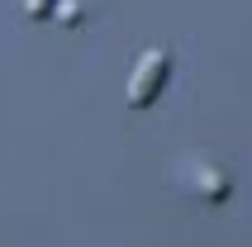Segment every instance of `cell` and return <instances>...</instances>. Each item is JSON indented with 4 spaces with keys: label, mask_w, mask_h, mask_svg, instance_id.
I'll use <instances>...</instances> for the list:
<instances>
[{
    "label": "cell",
    "mask_w": 252,
    "mask_h": 247,
    "mask_svg": "<svg viewBox=\"0 0 252 247\" xmlns=\"http://www.w3.org/2000/svg\"><path fill=\"white\" fill-rule=\"evenodd\" d=\"M53 14H57V19H62V24H67V29H71V24H81V10H76L71 0H62V5H57Z\"/></svg>",
    "instance_id": "obj_4"
},
{
    "label": "cell",
    "mask_w": 252,
    "mask_h": 247,
    "mask_svg": "<svg viewBox=\"0 0 252 247\" xmlns=\"http://www.w3.org/2000/svg\"><path fill=\"white\" fill-rule=\"evenodd\" d=\"M190 190L205 200V205H224L228 195H233V176H228L224 166H214L210 157H190Z\"/></svg>",
    "instance_id": "obj_2"
},
{
    "label": "cell",
    "mask_w": 252,
    "mask_h": 247,
    "mask_svg": "<svg viewBox=\"0 0 252 247\" xmlns=\"http://www.w3.org/2000/svg\"><path fill=\"white\" fill-rule=\"evenodd\" d=\"M53 10H57V0H24L29 19H53Z\"/></svg>",
    "instance_id": "obj_3"
},
{
    "label": "cell",
    "mask_w": 252,
    "mask_h": 247,
    "mask_svg": "<svg viewBox=\"0 0 252 247\" xmlns=\"http://www.w3.org/2000/svg\"><path fill=\"white\" fill-rule=\"evenodd\" d=\"M167 76H171V53L167 48H148V53L138 57V67H133V76H128V110H153L157 95L167 91Z\"/></svg>",
    "instance_id": "obj_1"
}]
</instances>
